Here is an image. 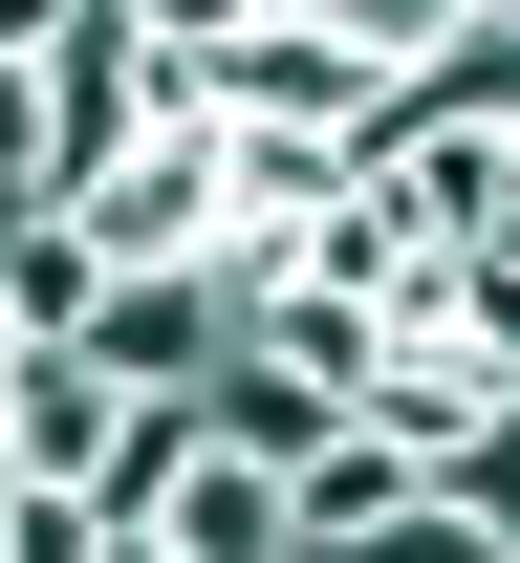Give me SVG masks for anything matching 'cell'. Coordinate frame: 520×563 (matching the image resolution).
<instances>
[{"label": "cell", "mask_w": 520, "mask_h": 563, "mask_svg": "<svg viewBox=\"0 0 520 563\" xmlns=\"http://www.w3.org/2000/svg\"><path fill=\"white\" fill-rule=\"evenodd\" d=\"M131 412H152V390H109L87 347H22V368H0V477H22V498H109Z\"/></svg>", "instance_id": "1"}, {"label": "cell", "mask_w": 520, "mask_h": 563, "mask_svg": "<svg viewBox=\"0 0 520 563\" xmlns=\"http://www.w3.org/2000/svg\"><path fill=\"white\" fill-rule=\"evenodd\" d=\"M196 412H218V455H261V477H303V455H347V390H325L303 347H261V325L218 347V390H196Z\"/></svg>", "instance_id": "2"}, {"label": "cell", "mask_w": 520, "mask_h": 563, "mask_svg": "<svg viewBox=\"0 0 520 563\" xmlns=\"http://www.w3.org/2000/svg\"><path fill=\"white\" fill-rule=\"evenodd\" d=\"M218 347H239L218 282H109V303H87V368H109V390H218Z\"/></svg>", "instance_id": "3"}, {"label": "cell", "mask_w": 520, "mask_h": 563, "mask_svg": "<svg viewBox=\"0 0 520 563\" xmlns=\"http://www.w3.org/2000/svg\"><path fill=\"white\" fill-rule=\"evenodd\" d=\"M390 520H434V477H412V455H369V433H347V455H303V477H283V542H303V563H369Z\"/></svg>", "instance_id": "4"}, {"label": "cell", "mask_w": 520, "mask_h": 563, "mask_svg": "<svg viewBox=\"0 0 520 563\" xmlns=\"http://www.w3.org/2000/svg\"><path fill=\"white\" fill-rule=\"evenodd\" d=\"M152 542H174V563H303V542H283V477L218 455V412H196V477L152 498Z\"/></svg>", "instance_id": "5"}, {"label": "cell", "mask_w": 520, "mask_h": 563, "mask_svg": "<svg viewBox=\"0 0 520 563\" xmlns=\"http://www.w3.org/2000/svg\"><path fill=\"white\" fill-rule=\"evenodd\" d=\"M87 303H109L87 217H0V325H22V347H87Z\"/></svg>", "instance_id": "6"}, {"label": "cell", "mask_w": 520, "mask_h": 563, "mask_svg": "<svg viewBox=\"0 0 520 563\" xmlns=\"http://www.w3.org/2000/svg\"><path fill=\"white\" fill-rule=\"evenodd\" d=\"M412 109L434 131H520V22H412Z\"/></svg>", "instance_id": "7"}, {"label": "cell", "mask_w": 520, "mask_h": 563, "mask_svg": "<svg viewBox=\"0 0 520 563\" xmlns=\"http://www.w3.org/2000/svg\"><path fill=\"white\" fill-rule=\"evenodd\" d=\"M303 303H369V325H390V303H412V282H434V261H412V217H390V196H347V217H325V239H303Z\"/></svg>", "instance_id": "8"}, {"label": "cell", "mask_w": 520, "mask_h": 563, "mask_svg": "<svg viewBox=\"0 0 520 563\" xmlns=\"http://www.w3.org/2000/svg\"><path fill=\"white\" fill-rule=\"evenodd\" d=\"M434 520H477V542L520 563V412H499V433H477V455H455V477H434Z\"/></svg>", "instance_id": "9"}, {"label": "cell", "mask_w": 520, "mask_h": 563, "mask_svg": "<svg viewBox=\"0 0 520 563\" xmlns=\"http://www.w3.org/2000/svg\"><path fill=\"white\" fill-rule=\"evenodd\" d=\"M22 520H44V498H22V477H0V563H22Z\"/></svg>", "instance_id": "10"}, {"label": "cell", "mask_w": 520, "mask_h": 563, "mask_svg": "<svg viewBox=\"0 0 520 563\" xmlns=\"http://www.w3.org/2000/svg\"><path fill=\"white\" fill-rule=\"evenodd\" d=\"M109 563H174V542H152V520H109Z\"/></svg>", "instance_id": "11"}]
</instances>
